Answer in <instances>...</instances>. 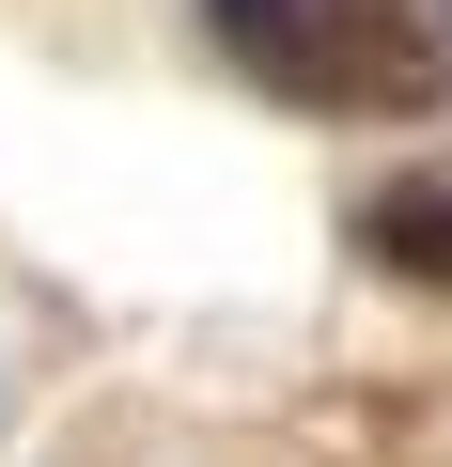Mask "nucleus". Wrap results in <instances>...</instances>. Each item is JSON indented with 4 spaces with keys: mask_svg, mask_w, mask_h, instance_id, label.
<instances>
[{
    "mask_svg": "<svg viewBox=\"0 0 452 467\" xmlns=\"http://www.w3.org/2000/svg\"><path fill=\"white\" fill-rule=\"evenodd\" d=\"M203 16H218V32H235V47H250L266 78L297 63V0H203Z\"/></svg>",
    "mask_w": 452,
    "mask_h": 467,
    "instance_id": "f257e3e1",
    "label": "nucleus"
},
{
    "mask_svg": "<svg viewBox=\"0 0 452 467\" xmlns=\"http://www.w3.org/2000/svg\"><path fill=\"white\" fill-rule=\"evenodd\" d=\"M436 16H452V0H436Z\"/></svg>",
    "mask_w": 452,
    "mask_h": 467,
    "instance_id": "f03ea898",
    "label": "nucleus"
}]
</instances>
